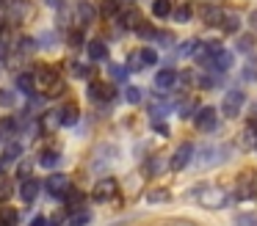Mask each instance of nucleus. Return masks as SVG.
Listing matches in <instances>:
<instances>
[{
    "instance_id": "nucleus-25",
    "label": "nucleus",
    "mask_w": 257,
    "mask_h": 226,
    "mask_svg": "<svg viewBox=\"0 0 257 226\" xmlns=\"http://www.w3.org/2000/svg\"><path fill=\"white\" fill-rule=\"evenodd\" d=\"M133 31L139 33L141 39H155V36H158V33H155V28H152L150 22H139V25H136Z\"/></svg>"
},
{
    "instance_id": "nucleus-27",
    "label": "nucleus",
    "mask_w": 257,
    "mask_h": 226,
    "mask_svg": "<svg viewBox=\"0 0 257 226\" xmlns=\"http://www.w3.org/2000/svg\"><path fill=\"white\" fill-rule=\"evenodd\" d=\"M169 196H172V193H169L166 187H161V190H150V193H147V201H152V204H158V201H169Z\"/></svg>"
},
{
    "instance_id": "nucleus-32",
    "label": "nucleus",
    "mask_w": 257,
    "mask_h": 226,
    "mask_svg": "<svg viewBox=\"0 0 257 226\" xmlns=\"http://www.w3.org/2000/svg\"><path fill=\"white\" fill-rule=\"evenodd\" d=\"M177 110H180V116H183V119H185V116H191V113H196V105H194V99L188 97L185 102H180V108H177Z\"/></svg>"
},
{
    "instance_id": "nucleus-40",
    "label": "nucleus",
    "mask_w": 257,
    "mask_h": 226,
    "mask_svg": "<svg viewBox=\"0 0 257 226\" xmlns=\"http://www.w3.org/2000/svg\"><path fill=\"white\" fill-rule=\"evenodd\" d=\"M12 198V185H6V182H0V204L9 201Z\"/></svg>"
},
{
    "instance_id": "nucleus-2",
    "label": "nucleus",
    "mask_w": 257,
    "mask_h": 226,
    "mask_svg": "<svg viewBox=\"0 0 257 226\" xmlns=\"http://www.w3.org/2000/svg\"><path fill=\"white\" fill-rule=\"evenodd\" d=\"M194 124H196V130H202V132H213V130L218 127V113H216V108H210V105H205V108H196Z\"/></svg>"
},
{
    "instance_id": "nucleus-29",
    "label": "nucleus",
    "mask_w": 257,
    "mask_h": 226,
    "mask_svg": "<svg viewBox=\"0 0 257 226\" xmlns=\"http://www.w3.org/2000/svg\"><path fill=\"white\" fill-rule=\"evenodd\" d=\"M139 55H141V61H144V66H155L158 64V53H155V50H150V47L139 50Z\"/></svg>"
},
{
    "instance_id": "nucleus-17",
    "label": "nucleus",
    "mask_w": 257,
    "mask_h": 226,
    "mask_svg": "<svg viewBox=\"0 0 257 226\" xmlns=\"http://www.w3.org/2000/svg\"><path fill=\"white\" fill-rule=\"evenodd\" d=\"M172 0H155L152 3V14L155 17H161V20H166V17H172Z\"/></svg>"
},
{
    "instance_id": "nucleus-47",
    "label": "nucleus",
    "mask_w": 257,
    "mask_h": 226,
    "mask_svg": "<svg viewBox=\"0 0 257 226\" xmlns=\"http://www.w3.org/2000/svg\"><path fill=\"white\" fill-rule=\"evenodd\" d=\"M31 226H47V220L39 215V218H34V220H31Z\"/></svg>"
},
{
    "instance_id": "nucleus-42",
    "label": "nucleus",
    "mask_w": 257,
    "mask_h": 226,
    "mask_svg": "<svg viewBox=\"0 0 257 226\" xmlns=\"http://www.w3.org/2000/svg\"><path fill=\"white\" fill-rule=\"evenodd\" d=\"M31 165H34V163H31V160H23V163H20V168H17V174H20V176H23V179H25V176H28V174H31Z\"/></svg>"
},
{
    "instance_id": "nucleus-44",
    "label": "nucleus",
    "mask_w": 257,
    "mask_h": 226,
    "mask_svg": "<svg viewBox=\"0 0 257 226\" xmlns=\"http://www.w3.org/2000/svg\"><path fill=\"white\" fill-rule=\"evenodd\" d=\"M166 110H169V105H161V102H155V105H152V116H158V113H166Z\"/></svg>"
},
{
    "instance_id": "nucleus-33",
    "label": "nucleus",
    "mask_w": 257,
    "mask_h": 226,
    "mask_svg": "<svg viewBox=\"0 0 257 226\" xmlns=\"http://www.w3.org/2000/svg\"><path fill=\"white\" fill-rule=\"evenodd\" d=\"M238 50H243L246 55H249V53H254V39H249V36H240V39H238Z\"/></svg>"
},
{
    "instance_id": "nucleus-49",
    "label": "nucleus",
    "mask_w": 257,
    "mask_h": 226,
    "mask_svg": "<svg viewBox=\"0 0 257 226\" xmlns=\"http://www.w3.org/2000/svg\"><path fill=\"white\" fill-rule=\"evenodd\" d=\"M6 168H9V160H6V157H0V174H3Z\"/></svg>"
},
{
    "instance_id": "nucleus-20",
    "label": "nucleus",
    "mask_w": 257,
    "mask_h": 226,
    "mask_svg": "<svg viewBox=\"0 0 257 226\" xmlns=\"http://www.w3.org/2000/svg\"><path fill=\"white\" fill-rule=\"evenodd\" d=\"M254 196H257V185H254V179H251V182L240 179V187H238V198H254Z\"/></svg>"
},
{
    "instance_id": "nucleus-8",
    "label": "nucleus",
    "mask_w": 257,
    "mask_h": 226,
    "mask_svg": "<svg viewBox=\"0 0 257 226\" xmlns=\"http://www.w3.org/2000/svg\"><path fill=\"white\" fill-rule=\"evenodd\" d=\"M191 157H194V146H191V143H183V146H180L177 152L172 154V160H169V168H172V171H183V168H188Z\"/></svg>"
},
{
    "instance_id": "nucleus-3",
    "label": "nucleus",
    "mask_w": 257,
    "mask_h": 226,
    "mask_svg": "<svg viewBox=\"0 0 257 226\" xmlns=\"http://www.w3.org/2000/svg\"><path fill=\"white\" fill-rule=\"evenodd\" d=\"M113 160H116V149L100 146L94 152V157H91V171H94V174H102V171H108L113 165Z\"/></svg>"
},
{
    "instance_id": "nucleus-50",
    "label": "nucleus",
    "mask_w": 257,
    "mask_h": 226,
    "mask_svg": "<svg viewBox=\"0 0 257 226\" xmlns=\"http://www.w3.org/2000/svg\"><path fill=\"white\" fill-rule=\"evenodd\" d=\"M254 149H257V141H254Z\"/></svg>"
},
{
    "instance_id": "nucleus-19",
    "label": "nucleus",
    "mask_w": 257,
    "mask_h": 226,
    "mask_svg": "<svg viewBox=\"0 0 257 226\" xmlns=\"http://www.w3.org/2000/svg\"><path fill=\"white\" fill-rule=\"evenodd\" d=\"M191 9H194V6H188V3H185V6H177V9H172L174 22H180V25H183V22H188L191 17H194V11H191Z\"/></svg>"
},
{
    "instance_id": "nucleus-21",
    "label": "nucleus",
    "mask_w": 257,
    "mask_h": 226,
    "mask_svg": "<svg viewBox=\"0 0 257 226\" xmlns=\"http://www.w3.org/2000/svg\"><path fill=\"white\" fill-rule=\"evenodd\" d=\"M58 163H61V154H58V152H45V154L39 157V165H45L47 171H50V168H56Z\"/></svg>"
},
{
    "instance_id": "nucleus-34",
    "label": "nucleus",
    "mask_w": 257,
    "mask_h": 226,
    "mask_svg": "<svg viewBox=\"0 0 257 226\" xmlns=\"http://www.w3.org/2000/svg\"><path fill=\"white\" fill-rule=\"evenodd\" d=\"M161 226H199V223H194V220H188V218H169V220H163Z\"/></svg>"
},
{
    "instance_id": "nucleus-14",
    "label": "nucleus",
    "mask_w": 257,
    "mask_h": 226,
    "mask_svg": "<svg viewBox=\"0 0 257 226\" xmlns=\"http://www.w3.org/2000/svg\"><path fill=\"white\" fill-rule=\"evenodd\" d=\"M155 86H158V88H172V86H177V72L161 69V72L155 75Z\"/></svg>"
},
{
    "instance_id": "nucleus-12",
    "label": "nucleus",
    "mask_w": 257,
    "mask_h": 226,
    "mask_svg": "<svg viewBox=\"0 0 257 226\" xmlns=\"http://www.w3.org/2000/svg\"><path fill=\"white\" fill-rule=\"evenodd\" d=\"M210 64H213V69H216V72H229V69H232V53H227V50L221 47L210 58Z\"/></svg>"
},
{
    "instance_id": "nucleus-39",
    "label": "nucleus",
    "mask_w": 257,
    "mask_h": 226,
    "mask_svg": "<svg viewBox=\"0 0 257 226\" xmlns=\"http://www.w3.org/2000/svg\"><path fill=\"white\" fill-rule=\"evenodd\" d=\"M0 105H3V108H12V105H14V94L3 88V91H0Z\"/></svg>"
},
{
    "instance_id": "nucleus-43",
    "label": "nucleus",
    "mask_w": 257,
    "mask_h": 226,
    "mask_svg": "<svg viewBox=\"0 0 257 226\" xmlns=\"http://www.w3.org/2000/svg\"><path fill=\"white\" fill-rule=\"evenodd\" d=\"M80 42H83V33H80V31H72V33H69V44H72V47H78Z\"/></svg>"
},
{
    "instance_id": "nucleus-24",
    "label": "nucleus",
    "mask_w": 257,
    "mask_h": 226,
    "mask_svg": "<svg viewBox=\"0 0 257 226\" xmlns=\"http://www.w3.org/2000/svg\"><path fill=\"white\" fill-rule=\"evenodd\" d=\"M124 69H127V72H139V69H144V61H141L139 50H136V53H130V58H127V64H124Z\"/></svg>"
},
{
    "instance_id": "nucleus-16",
    "label": "nucleus",
    "mask_w": 257,
    "mask_h": 226,
    "mask_svg": "<svg viewBox=\"0 0 257 226\" xmlns=\"http://www.w3.org/2000/svg\"><path fill=\"white\" fill-rule=\"evenodd\" d=\"M75 17H78V25H89V22L94 20V6H91V3H80L78 9H75Z\"/></svg>"
},
{
    "instance_id": "nucleus-7",
    "label": "nucleus",
    "mask_w": 257,
    "mask_h": 226,
    "mask_svg": "<svg viewBox=\"0 0 257 226\" xmlns=\"http://www.w3.org/2000/svg\"><path fill=\"white\" fill-rule=\"evenodd\" d=\"M91 196H94V201H111L116 196V179H111V176L100 179L94 185V190H91Z\"/></svg>"
},
{
    "instance_id": "nucleus-10",
    "label": "nucleus",
    "mask_w": 257,
    "mask_h": 226,
    "mask_svg": "<svg viewBox=\"0 0 257 226\" xmlns=\"http://www.w3.org/2000/svg\"><path fill=\"white\" fill-rule=\"evenodd\" d=\"M78 116H80V108L75 102H67L61 108V113H58V124H61V127H72V124H78Z\"/></svg>"
},
{
    "instance_id": "nucleus-6",
    "label": "nucleus",
    "mask_w": 257,
    "mask_h": 226,
    "mask_svg": "<svg viewBox=\"0 0 257 226\" xmlns=\"http://www.w3.org/2000/svg\"><path fill=\"white\" fill-rule=\"evenodd\" d=\"M113 97H116V88H113L111 83L94 80V83L89 86V99H91V102H111Z\"/></svg>"
},
{
    "instance_id": "nucleus-26",
    "label": "nucleus",
    "mask_w": 257,
    "mask_h": 226,
    "mask_svg": "<svg viewBox=\"0 0 257 226\" xmlns=\"http://www.w3.org/2000/svg\"><path fill=\"white\" fill-rule=\"evenodd\" d=\"M124 99H127L130 105H139L141 99H144V91H141V88H136V86H127V91H124Z\"/></svg>"
},
{
    "instance_id": "nucleus-18",
    "label": "nucleus",
    "mask_w": 257,
    "mask_h": 226,
    "mask_svg": "<svg viewBox=\"0 0 257 226\" xmlns=\"http://www.w3.org/2000/svg\"><path fill=\"white\" fill-rule=\"evenodd\" d=\"M218 25H221V28H224V31H227V33H235V31H238V28H240V17L229 11V14H224V17H221V22H218Z\"/></svg>"
},
{
    "instance_id": "nucleus-22",
    "label": "nucleus",
    "mask_w": 257,
    "mask_h": 226,
    "mask_svg": "<svg viewBox=\"0 0 257 226\" xmlns=\"http://www.w3.org/2000/svg\"><path fill=\"white\" fill-rule=\"evenodd\" d=\"M127 75H130V72L124 69V64H111V80L113 83H124V80H127Z\"/></svg>"
},
{
    "instance_id": "nucleus-36",
    "label": "nucleus",
    "mask_w": 257,
    "mask_h": 226,
    "mask_svg": "<svg viewBox=\"0 0 257 226\" xmlns=\"http://www.w3.org/2000/svg\"><path fill=\"white\" fill-rule=\"evenodd\" d=\"M243 77L246 80H257V61H251V64L243 66Z\"/></svg>"
},
{
    "instance_id": "nucleus-30",
    "label": "nucleus",
    "mask_w": 257,
    "mask_h": 226,
    "mask_svg": "<svg viewBox=\"0 0 257 226\" xmlns=\"http://www.w3.org/2000/svg\"><path fill=\"white\" fill-rule=\"evenodd\" d=\"M20 154H23V149H20V143H14V141H12V143H9V146H6V149H3V157H6V160H9V163H12V160H14V157H20Z\"/></svg>"
},
{
    "instance_id": "nucleus-48",
    "label": "nucleus",
    "mask_w": 257,
    "mask_h": 226,
    "mask_svg": "<svg viewBox=\"0 0 257 226\" xmlns=\"http://www.w3.org/2000/svg\"><path fill=\"white\" fill-rule=\"evenodd\" d=\"M47 6H50V9H61V0H45Z\"/></svg>"
},
{
    "instance_id": "nucleus-45",
    "label": "nucleus",
    "mask_w": 257,
    "mask_h": 226,
    "mask_svg": "<svg viewBox=\"0 0 257 226\" xmlns=\"http://www.w3.org/2000/svg\"><path fill=\"white\" fill-rule=\"evenodd\" d=\"M152 127H155V130L161 132V135H169V127H166V124H161V121H152Z\"/></svg>"
},
{
    "instance_id": "nucleus-23",
    "label": "nucleus",
    "mask_w": 257,
    "mask_h": 226,
    "mask_svg": "<svg viewBox=\"0 0 257 226\" xmlns=\"http://www.w3.org/2000/svg\"><path fill=\"white\" fill-rule=\"evenodd\" d=\"M91 220V212H86V209H80V212H75L72 218L67 220V226H86Z\"/></svg>"
},
{
    "instance_id": "nucleus-13",
    "label": "nucleus",
    "mask_w": 257,
    "mask_h": 226,
    "mask_svg": "<svg viewBox=\"0 0 257 226\" xmlns=\"http://www.w3.org/2000/svg\"><path fill=\"white\" fill-rule=\"evenodd\" d=\"M224 160V149H213V146H207V149H202V154H199V165L205 168V165H218Z\"/></svg>"
},
{
    "instance_id": "nucleus-41",
    "label": "nucleus",
    "mask_w": 257,
    "mask_h": 226,
    "mask_svg": "<svg viewBox=\"0 0 257 226\" xmlns=\"http://www.w3.org/2000/svg\"><path fill=\"white\" fill-rule=\"evenodd\" d=\"M72 72H75V77H89V66H83V64H72Z\"/></svg>"
},
{
    "instance_id": "nucleus-4",
    "label": "nucleus",
    "mask_w": 257,
    "mask_h": 226,
    "mask_svg": "<svg viewBox=\"0 0 257 226\" xmlns=\"http://www.w3.org/2000/svg\"><path fill=\"white\" fill-rule=\"evenodd\" d=\"M243 102H246V97L240 91H227V97H224V102H221V113L227 116V119H238L240 110H243Z\"/></svg>"
},
{
    "instance_id": "nucleus-28",
    "label": "nucleus",
    "mask_w": 257,
    "mask_h": 226,
    "mask_svg": "<svg viewBox=\"0 0 257 226\" xmlns=\"http://www.w3.org/2000/svg\"><path fill=\"white\" fill-rule=\"evenodd\" d=\"M20 88H23V91H34L36 88V80H34V75H31V72H23V75H20Z\"/></svg>"
},
{
    "instance_id": "nucleus-9",
    "label": "nucleus",
    "mask_w": 257,
    "mask_h": 226,
    "mask_svg": "<svg viewBox=\"0 0 257 226\" xmlns=\"http://www.w3.org/2000/svg\"><path fill=\"white\" fill-rule=\"evenodd\" d=\"M39 187H42L39 179H34V176H25L23 185H20V198H23L25 204H31L36 196H39Z\"/></svg>"
},
{
    "instance_id": "nucleus-51",
    "label": "nucleus",
    "mask_w": 257,
    "mask_h": 226,
    "mask_svg": "<svg viewBox=\"0 0 257 226\" xmlns=\"http://www.w3.org/2000/svg\"><path fill=\"white\" fill-rule=\"evenodd\" d=\"M0 6H3V0H0Z\"/></svg>"
},
{
    "instance_id": "nucleus-35",
    "label": "nucleus",
    "mask_w": 257,
    "mask_h": 226,
    "mask_svg": "<svg viewBox=\"0 0 257 226\" xmlns=\"http://www.w3.org/2000/svg\"><path fill=\"white\" fill-rule=\"evenodd\" d=\"M67 201H69V207H72V209H80V201H83V196H80L78 190H72V193H67Z\"/></svg>"
},
{
    "instance_id": "nucleus-1",
    "label": "nucleus",
    "mask_w": 257,
    "mask_h": 226,
    "mask_svg": "<svg viewBox=\"0 0 257 226\" xmlns=\"http://www.w3.org/2000/svg\"><path fill=\"white\" fill-rule=\"evenodd\" d=\"M194 198L202 204V207H207V209H224L227 204H232L235 196H229L224 187L207 185V187H199V190H194Z\"/></svg>"
},
{
    "instance_id": "nucleus-5",
    "label": "nucleus",
    "mask_w": 257,
    "mask_h": 226,
    "mask_svg": "<svg viewBox=\"0 0 257 226\" xmlns=\"http://www.w3.org/2000/svg\"><path fill=\"white\" fill-rule=\"evenodd\" d=\"M45 187H47L50 196L64 198L69 193V176L67 174H50V176H47V182H45Z\"/></svg>"
},
{
    "instance_id": "nucleus-15",
    "label": "nucleus",
    "mask_w": 257,
    "mask_h": 226,
    "mask_svg": "<svg viewBox=\"0 0 257 226\" xmlns=\"http://www.w3.org/2000/svg\"><path fill=\"white\" fill-rule=\"evenodd\" d=\"M224 17V11L218 9V6H205L202 9V20H205V25H218Z\"/></svg>"
},
{
    "instance_id": "nucleus-31",
    "label": "nucleus",
    "mask_w": 257,
    "mask_h": 226,
    "mask_svg": "<svg viewBox=\"0 0 257 226\" xmlns=\"http://www.w3.org/2000/svg\"><path fill=\"white\" fill-rule=\"evenodd\" d=\"M102 14L105 17H119V6H116V0H102Z\"/></svg>"
},
{
    "instance_id": "nucleus-46",
    "label": "nucleus",
    "mask_w": 257,
    "mask_h": 226,
    "mask_svg": "<svg viewBox=\"0 0 257 226\" xmlns=\"http://www.w3.org/2000/svg\"><path fill=\"white\" fill-rule=\"evenodd\" d=\"M249 25H251V31H257V11H251V14H249Z\"/></svg>"
},
{
    "instance_id": "nucleus-37",
    "label": "nucleus",
    "mask_w": 257,
    "mask_h": 226,
    "mask_svg": "<svg viewBox=\"0 0 257 226\" xmlns=\"http://www.w3.org/2000/svg\"><path fill=\"white\" fill-rule=\"evenodd\" d=\"M196 47H199V42H196V39H191V42H185L183 47H180V55H194Z\"/></svg>"
},
{
    "instance_id": "nucleus-11",
    "label": "nucleus",
    "mask_w": 257,
    "mask_h": 226,
    "mask_svg": "<svg viewBox=\"0 0 257 226\" xmlns=\"http://www.w3.org/2000/svg\"><path fill=\"white\" fill-rule=\"evenodd\" d=\"M86 53H89L91 61H105L108 58V44L102 42V39H91V42L86 44Z\"/></svg>"
},
{
    "instance_id": "nucleus-38",
    "label": "nucleus",
    "mask_w": 257,
    "mask_h": 226,
    "mask_svg": "<svg viewBox=\"0 0 257 226\" xmlns=\"http://www.w3.org/2000/svg\"><path fill=\"white\" fill-rule=\"evenodd\" d=\"M235 223H238V226H257V218H254V215H238Z\"/></svg>"
}]
</instances>
